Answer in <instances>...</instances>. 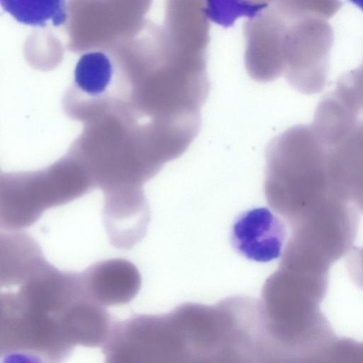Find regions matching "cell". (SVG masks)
<instances>
[{"mask_svg":"<svg viewBox=\"0 0 363 363\" xmlns=\"http://www.w3.org/2000/svg\"><path fill=\"white\" fill-rule=\"evenodd\" d=\"M1 286L2 362H60L77 343L90 298L80 272H65L43 260L24 277Z\"/></svg>","mask_w":363,"mask_h":363,"instance_id":"cell-1","label":"cell"},{"mask_svg":"<svg viewBox=\"0 0 363 363\" xmlns=\"http://www.w3.org/2000/svg\"><path fill=\"white\" fill-rule=\"evenodd\" d=\"M311 124L332 181L363 213V100L335 84L318 104Z\"/></svg>","mask_w":363,"mask_h":363,"instance_id":"cell-2","label":"cell"},{"mask_svg":"<svg viewBox=\"0 0 363 363\" xmlns=\"http://www.w3.org/2000/svg\"><path fill=\"white\" fill-rule=\"evenodd\" d=\"M286 21L283 76L302 94L319 93L328 81L333 28L320 18Z\"/></svg>","mask_w":363,"mask_h":363,"instance_id":"cell-3","label":"cell"},{"mask_svg":"<svg viewBox=\"0 0 363 363\" xmlns=\"http://www.w3.org/2000/svg\"><path fill=\"white\" fill-rule=\"evenodd\" d=\"M128 79L118 62L102 51L84 53L77 61L63 106L70 116L84 118L127 99Z\"/></svg>","mask_w":363,"mask_h":363,"instance_id":"cell-4","label":"cell"},{"mask_svg":"<svg viewBox=\"0 0 363 363\" xmlns=\"http://www.w3.org/2000/svg\"><path fill=\"white\" fill-rule=\"evenodd\" d=\"M287 21L271 4L244 25V61L250 77L268 82L283 75Z\"/></svg>","mask_w":363,"mask_h":363,"instance_id":"cell-5","label":"cell"},{"mask_svg":"<svg viewBox=\"0 0 363 363\" xmlns=\"http://www.w3.org/2000/svg\"><path fill=\"white\" fill-rule=\"evenodd\" d=\"M286 233L283 221L269 208H255L235 218L230 241L233 248L247 259L267 262L281 255Z\"/></svg>","mask_w":363,"mask_h":363,"instance_id":"cell-6","label":"cell"},{"mask_svg":"<svg viewBox=\"0 0 363 363\" xmlns=\"http://www.w3.org/2000/svg\"><path fill=\"white\" fill-rule=\"evenodd\" d=\"M80 275L88 296L104 307L129 303L141 285L136 267L121 258L97 262L81 272Z\"/></svg>","mask_w":363,"mask_h":363,"instance_id":"cell-7","label":"cell"},{"mask_svg":"<svg viewBox=\"0 0 363 363\" xmlns=\"http://www.w3.org/2000/svg\"><path fill=\"white\" fill-rule=\"evenodd\" d=\"M208 20L205 0H166L163 28L172 43L182 50L207 56Z\"/></svg>","mask_w":363,"mask_h":363,"instance_id":"cell-8","label":"cell"},{"mask_svg":"<svg viewBox=\"0 0 363 363\" xmlns=\"http://www.w3.org/2000/svg\"><path fill=\"white\" fill-rule=\"evenodd\" d=\"M2 9L18 22L45 27L51 21L55 27L67 19L65 0H0Z\"/></svg>","mask_w":363,"mask_h":363,"instance_id":"cell-9","label":"cell"},{"mask_svg":"<svg viewBox=\"0 0 363 363\" xmlns=\"http://www.w3.org/2000/svg\"><path fill=\"white\" fill-rule=\"evenodd\" d=\"M273 0H205L209 20L223 27L232 26L240 17L251 18L267 8Z\"/></svg>","mask_w":363,"mask_h":363,"instance_id":"cell-10","label":"cell"},{"mask_svg":"<svg viewBox=\"0 0 363 363\" xmlns=\"http://www.w3.org/2000/svg\"><path fill=\"white\" fill-rule=\"evenodd\" d=\"M271 5L286 20L294 21L308 17L329 18L342 3L340 0H273Z\"/></svg>","mask_w":363,"mask_h":363,"instance_id":"cell-11","label":"cell"},{"mask_svg":"<svg viewBox=\"0 0 363 363\" xmlns=\"http://www.w3.org/2000/svg\"><path fill=\"white\" fill-rule=\"evenodd\" d=\"M348 274L352 281L363 290V247H354L346 259Z\"/></svg>","mask_w":363,"mask_h":363,"instance_id":"cell-12","label":"cell"},{"mask_svg":"<svg viewBox=\"0 0 363 363\" xmlns=\"http://www.w3.org/2000/svg\"><path fill=\"white\" fill-rule=\"evenodd\" d=\"M350 1L363 11V0H350Z\"/></svg>","mask_w":363,"mask_h":363,"instance_id":"cell-13","label":"cell"}]
</instances>
